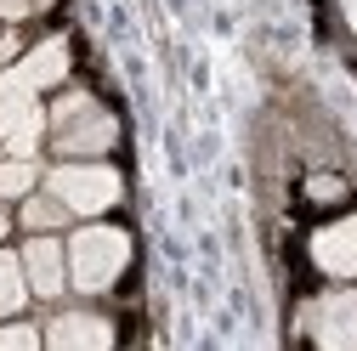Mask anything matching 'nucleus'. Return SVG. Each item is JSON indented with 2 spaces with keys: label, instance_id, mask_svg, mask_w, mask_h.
Segmentation results:
<instances>
[{
  "label": "nucleus",
  "instance_id": "dca6fc26",
  "mask_svg": "<svg viewBox=\"0 0 357 351\" xmlns=\"http://www.w3.org/2000/svg\"><path fill=\"white\" fill-rule=\"evenodd\" d=\"M17 57V34H6V40H0V63H12Z\"/></svg>",
  "mask_w": 357,
  "mask_h": 351
},
{
  "label": "nucleus",
  "instance_id": "9d476101",
  "mask_svg": "<svg viewBox=\"0 0 357 351\" xmlns=\"http://www.w3.org/2000/svg\"><path fill=\"white\" fill-rule=\"evenodd\" d=\"M23 300H29V278H23V260L0 249V318L23 312Z\"/></svg>",
  "mask_w": 357,
  "mask_h": 351
},
{
  "label": "nucleus",
  "instance_id": "2eb2a0df",
  "mask_svg": "<svg viewBox=\"0 0 357 351\" xmlns=\"http://www.w3.org/2000/svg\"><path fill=\"white\" fill-rule=\"evenodd\" d=\"M312 198H340V182L335 176H312Z\"/></svg>",
  "mask_w": 357,
  "mask_h": 351
},
{
  "label": "nucleus",
  "instance_id": "423d86ee",
  "mask_svg": "<svg viewBox=\"0 0 357 351\" xmlns=\"http://www.w3.org/2000/svg\"><path fill=\"white\" fill-rule=\"evenodd\" d=\"M23 278H29V289L34 295H63V278H68V249L57 244V238H29V249H23Z\"/></svg>",
  "mask_w": 357,
  "mask_h": 351
},
{
  "label": "nucleus",
  "instance_id": "f3484780",
  "mask_svg": "<svg viewBox=\"0 0 357 351\" xmlns=\"http://www.w3.org/2000/svg\"><path fill=\"white\" fill-rule=\"evenodd\" d=\"M346 17H351V29H357V0H346Z\"/></svg>",
  "mask_w": 357,
  "mask_h": 351
},
{
  "label": "nucleus",
  "instance_id": "a211bd4d",
  "mask_svg": "<svg viewBox=\"0 0 357 351\" xmlns=\"http://www.w3.org/2000/svg\"><path fill=\"white\" fill-rule=\"evenodd\" d=\"M0 238H6V215H0Z\"/></svg>",
  "mask_w": 357,
  "mask_h": 351
},
{
  "label": "nucleus",
  "instance_id": "6e6552de",
  "mask_svg": "<svg viewBox=\"0 0 357 351\" xmlns=\"http://www.w3.org/2000/svg\"><path fill=\"white\" fill-rule=\"evenodd\" d=\"M46 340H52L57 351H102V345L114 340V329H108L102 318H91V312H63V318L46 329Z\"/></svg>",
  "mask_w": 357,
  "mask_h": 351
},
{
  "label": "nucleus",
  "instance_id": "f03ea898",
  "mask_svg": "<svg viewBox=\"0 0 357 351\" xmlns=\"http://www.w3.org/2000/svg\"><path fill=\"white\" fill-rule=\"evenodd\" d=\"M52 136H57V153H68V159H91V153H108L114 148V136H119V125L85 97V91H68L52 114Z\"/></svg>",
  "mask_w": 357,
  "mask_h": 351
},
{
  "label": "nucleus",
  "instance_id": "f257e3e1",
  "mask_svg": "<svg viewBox=\"0 0 357 351\" xmlns=\"http://www.w3.org/2000/svg\"><path fill=\"white\" fill-rule=\"evenodd\" d=\"M125 260H130V238H125L119 227H79V233L68 238V278H74V289H85V295L108 289V283L125 272Z\"/></svg>",
  "mask_w": 357,
  "mask_h": 351
},
{
  "label": "nucleus",
  "instance_id": "ddd939ff",
  "mask_svg": "<svg viewBox=\"0 0 357 351\" xmlns=\"http://www.w3.org/2000/svg\"><path fill=\"white\" fill-rule=\"evenodd\" d=\"M40 334L29 329V323H17V329H0V351H29Z\"/></svg>",
  "mask_w": 357,
  "mask_h": 351
},
{
  "label": "nucleus",
  "instance_id": "7ed1b4c3",
  "mask_svg": "<svg viewBox=\"0 0 357 351\" xmlns=\"http://www.w3.org/2000/svg\"><path fill=\"white\" fill-rule=\"evenodd\" d=\"M46 130V108L34 102V85H23L12 68L0 74V142L17 159H34V142Z\"/></svg>",
  "mask_w": 357,
  "mask_h": 351
},
{
  "label": "nucleus",
  "instance_id": "39448f33",
  "mask_svg": "<svg viewBox=\"0 0 357 351\" xmlns=\"http://www.w3.org/2000/svg\"><path fill=\"white\" fill-rule=\"evenodd\" d=\"M306 334L324 345H357V289L324 295L306 306Z\"/></svg>",
  "mask_w": 357,
  "mask_h": 351
},
{
  "label": "nucleus",
  "instance_id": "9b49d317",
  "mask_svg": "<svg viewBox=\"0 0 357 351\" xmlns=\"http://www.w3.org/2000/svg\"><path fill=\"white\" fill-rule=\"evenodd\" d=\"M29 187H34V159L6 153L0 159V198H29Z\"/></svg>",
  "mask_w": 357,
  "mask_h": 351
},
{
  "label": "nucleus",
  "instance_id": "20e7f679",
  "mask_svg": "<svg viewBox=\"0 0 357 351\" xmlns=\"http://www.w3.org/2000/svg\"><path fill=\"white\" fill-rule=\"evenodd\" d=\"M52 193L68 204V215H102L108 204H119V176L108 164H57Z\"/></svg>",
  "mask_w": 357,
  "mask_h": 351
},
{
  "label": "nucleus",
  "instance_id": "1a4fd4ad",
  "mask_svg": "<svg viewBox=\"0 0 357 351\" xmlns=\"http://www.w3.org/2000/svg\"><path fill=\"white\" fill-rule=\"evenodd\" d=\"M12 74H17L23 85H34V91H46V85H63V74H68V46H63V40H40L29 57H17Z\"/></svg>",
  "mask_w": 357,
  "mask_h": 351
},
{
  "label": "nucleus",
  "instance_id": "0eeeda50",
  "mask_svg": "<svg viewBox=\"0 0 357 351\" xmlns=\"http://www.w3.org/2000/svg\"><path fill=\"white\" fill-rule=\"evenodd\" d=\"M312 260L329 278H357V215H346V221H335L312 238Z\"/></svg>",
  "mask_w": 357,
  "mask_h": 351
},
{
  "label": "nucleus",
  "instance_id": "4468645a",
  "mask_svg": "<svg viewBox=\"0 0 357 351\" xmlns=\"http://www.w3.org/2000/svg\"><path fill=\"white\" fill-rule=\"evenodd\" d=\"M34 6H52V0H0V17H6V23H23Z\"/></svg>",
  "mask_w": 357,
  "mask_h": 351
},
{
  "label": "nucleus",
  "instance_id": "f8f14e48",
  "mask_svg": "<svg viewBox=\"0 0 357 351\" xmlns=\"http://www.w3.org/2000/svg\"><path fill=\"white\" fill-rule=\"evenodd\" d=\"M63 215H68V204L52 193V198H29L23 204V227H34V233H52V227H63Z\"/></svg>",
  "mask_w": 357,
  "mask_h": 351
}]
</instances>
